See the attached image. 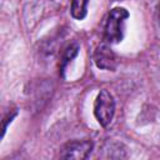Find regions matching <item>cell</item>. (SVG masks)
<instances>
[{"label":"cell","mask_w":160,"mask_h":160,"mask_svg":"<svg viewBox=\"0 0 160 160\" xmlns=\"http://www.w3.org/2000/svg\"><path fill=\"white\" fill-rule=\"evenodd\" d=\"M129 18V11L124 8H114L110 10L105 24V40L110 44L120 42L124 38L125 20Z\"/></svg>","instance_id":"6da1fadb"},{"label":"cell","mask_w":160,"mask_h":160,"mask_svg":"<svg viewBox=\"0 0 160 160\" xmlns=\"http://www.w3.org/2000/svg\"><path fill=\"white\" fill-rule=\"evenodd\" d=\"M114 114H115V100L112 95L105 89L100 90L94 102V115L98 122L104 128L108 126L111 122Z\"/></svg>","instance_id":"7a4b0ae2"},{"label":"cell","mask_w":160,"mask_h":160,"mask_svg":"<svg viewBox=\"0 0 160 160\" xmlns=\"http://www.w3.org/2000/svg\"><path fill=\"white\" fill-rule=\"evenodd\" d=\"M92 150V142L89 140H74L64 145L60 156L64 159L82 160L86 159Z\"/></svg>","instance_id":"3957f363"},{"label":"cell","mask_w":160,"mask_h":160,"mask_svg":"<svg viewBox=\"0 0 160 160\" xmlns=\"http://www.w3.org/2000/svg\"><path fill=\"white\" fill-rule=\"evenodd\" d=\"M94 62L99 69L114 71L118 66V58L108 44H100L94 51Z\"/></svg>","instance_id":"277c9868"},{"label":"cell","mask_w":160,"mask_h":160,"mask_svg":"<svg viewBox=\"0 0 160 160\" xmlns=\"http://www.w3.org/2000/svg\"><path fill=\"white\" fill-rule=\"evenodd\" d=\"M101 158L105 159H122L126 158V148L118 141L109 140L101 146Z\"/></svg>","instance_id":"5b68a950"},{"label":"cell","mask_w":160,"mask_h":160,"mask_svg":"<svg viewBox=\"0 0 160 160\" xmlns=\"http://www.w3.org/2000/svg\"><path fill=\"white\" fill-rule=\"evenodd\" d=\"M90 0H72L70 6L71 16L76 20H82L88 14V5Z\"/></svg>","instance_id":"8992f818"},{"label":"cell","mask_w":160,"mask_h":160,"mask_svg":"<svg viewBox=\"0 0 160 160\" xmlns=\"http://www.w3.org/2000/svg\"><path fill=\"white\" fill-rule=\"evenodd\" d=\"M78 51H79V46L76 44H71L65 50V52L62 55V59H61V71H64L65 68H66V65L78 55Z\"/></svg>","instance_id":"52a82bcc"},{"label":"cell","mask_w":160,"mask_h":160,"mask_svg":"<svg viewBox=\"0 0 160 160\" xmlns=\"http://www.w3.org/2000/svg\"><path fill=\"white\" fill-rule=\"evenodd\" d=\"M16 114H18V111H16V110H12V111H10V112L5 116V119H4V124H2V135L5 134V131H6V129H8V124L12 121V119L16 116Z\"/></svg>","instance_id":"ba28073f"},{"label":"cell","mask_w":160,"mask_h":160,"mask_svg":"<svg viewBox=\"0 0 160 160\" xmlns=\"http://www.w3.org/2000/svg\"><path fill=\"white\" fill-rule=\"evenodd\" d=\"M156 18H158V22L160 25V1H159L158 6H156Z\"/></svg>","instance_id":"9c48e42d"}]
</instances>
